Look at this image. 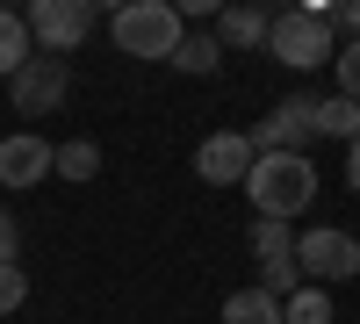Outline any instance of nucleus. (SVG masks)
<instances>
[{"label": "nucleus", "instance_id": "1", "mask_svg": "<svg viewBox=\"0 0 360 324\" xmlns=\"http://www.w3.org/2000/svg\"><path fill=\"white\" fill-rule=\"evenodd\" d=\"M245 202H252V216H274V223L303 216L310 202H317V166H310V152H259L252 173H245Z\"/></svg>", "mask_w": 360, "mask_h": 324}, {"label": "nucleus", "instance_id": "2", "mask_svg": "<svg viewBox=\"0 0 360 324\" xmlns=\"http://www.w3.org/2000/svg\"><path fill=\"white\" fill-rule=\"evenodd\" d=\"M108 37H115L123 58H144V65H159V58H166V65H173L188 22L173 15V0H130L123 15H108Z\"/></svg>", "mask_w": 360, "mask_h": 324}, {"label": "nucleus", "instance_id": "3", "mask_svg": "<svg viewBox=\"0 0 360 324\" xmlns=\"http://www.w3.org/2000/svg\"><path fill=\"white\" fill-rule=\"evenodd\" d=\"M266 51H274L288 72H317V65L339 58V29H332V15L288 8V15H274V29H266Z\"/></svg>", "mask_w": 360, "mask_h": 324}, {"label": "nucleus", "instance_id": "4", "mask_svg": "<svg viewBox=\"0 0 360 324\" xmlns=\"http://www.w3.org/2000/svg\"><path fill=\"white\" fill-rule=\"evenodd\" d=\"M22 22L37 37V51L65 58V51H79L94 37V0H22Z\"/></svg>", "mask_w": 360, "mask_h": 324}, {"label": "nucleus", "instance_id": "5", "mask_svg": "<svg viewBox=\"0 0 360 324\" xmlns=\"http://www.w3.org/2000/svg\"><path fill=\"white\" fill-rule=\"evenodd\" d=\"M65 94H72V72H65V58H51V51H37L8 79V101H15V115H29V123H37V115H58Z\"/></svg>", "mask_w": 360, "mask_h": 324}, {"label": "nucleus", "instance_id": "6", "mask_svg": "<svg viewBox=\"0 0 360 324\" xmlns=\"http://www.w3.org/2000/svg\"><path fill=\"white\" fill-rule=\"evenodd\" d=\"M295 267H303L317 288H332V281H353L360 274V238L353 231H332V223H317L295 238Z\"/></svg>", "mask_w": 360, "mask_h": 324}, {"label": "nucleus", "instance_id": "7", "mask_svg": "<svg viewBox=\"0 0 360 324\" xmlns=\"http://www.w3.org/2000/svg\"><path fill=\"white\" fill-rule=\"evenodd\" d=\"M252 259H259V288L266 296H295L303 288V267H295V231L274 223V216H252Z\"/></svg>", "mask_w": 360, "mask_h": 324}, {"label": "nucleus", "instance_id": "8", "mask_svg": "<svg viewBox=\"0 0 360 324\" xmlns=\"http://www.w3.org/2000/svg\"><path fill=\"white\" fill-rule=\"evenodd\" d=\"M310 137H317V94H303V86L252 123V144H259V152H310Z\"/></svg>", "mask_w": 360, "mask_h": 324}, {"label": "nucleus", "instance_id": "9", "mask_svg": "<svg viewBox=\"0 0 360 324\" xmlns=\"http://www.w3.org/2000/svg\"><path fill=\"white\" fill-rule=\"evenodd\" d=\"M252 159H259V144H252V130H209L202 144H195V173L209 188H245V173H252Z\"/></svg>", "mask_w": 360, "mask_h": 324}, {"label": "nucleus", "instance_id": "10", "mask_svg": "<svg viewBox=\"0 0 360 324\" xmlns=\"http://www.w3.org/2000/svg\"><path fill=\"white\" fill-rule=\"evenodd\" d=\"M51 166H58V144H51V137H37V130L0 137V188H8V195L51 181Z\"/></svg>", "mask_w": 360, "mask_h": 324}, {"label": "nucleus", "instance_id": "11", "mask_svg": "<svg viewBox=\"0 0 360 324\" xmlns=\"http://www.w3.org/2000/svg\"><path fill=\"white\" fill-rule=\"evenodd\" d=\"M266 29H274V15H266V8H252V0H231L209 37H217L224 51H266Z\"/></svg>", "mask_w": 360, "mask_h": 324}, {"label": "nucleus", "instance_id": "12", "mask_svg": "<svg viewBox=\"0 0 360 324\" xmlns=\"http://www.w3.org/2000/svg\"><path fill=\"white\" fill-rule=\"evenodd\" d=\"M29 58H37V37H29L22 8H0V79H15Z\"/></svg>", "mask_w": 360, "mask_h": 324}, {"label": "nucleus", "instance_id": "13", "mask_svg": "<svg viewBox=\"0 0 360 324\" xmlns=\"http://www.w3.org/2000/svg\"><path fill=\"white\" fill-rule=\"evenodd\" d=\"M224 324H281V296H266V288H231L224 296Z\"/></svg>", "mask_w": 360, "mask_h": 324}, {"label": "nucleus", "instance_id": "14", "mask_svg": "<svg viewBox=\"0 0 360 324\" xmlns=\"http://www.w3.org/2000/svg\"><path fill=\"white\" fill-rule=\"evenodd\" d=\"M224 65V44L209 37V29H188V37H180V51H173V72H195V79H209Z\"/></svg>", "mask_w": 360, "mask_h": 324}, {"label": "nucleus", "instance_id": "15", "mask_svg": "<svg viewBox=\"0 0 360 324\" xmlns=\"http://www.w3.org/2000/svg\"><path fill=\"white\" fill-rule=\"evenodd\" d=\"M317 137L353 144V137H360V101H346V94H317Z\"/></svg>", "mask_w": 360, "mask_h": 324}, {"label": "nucleus", "instance_id": "16", "mask_svg": "<svg viewBox=\"0 0 360 324\" xmlns=\"http://www.w3.org/2000/svg\"><path fill=\"white\" fill-rule=\"evenodd\" d=\"M281 324H332V296L317 281H303L295 296H281Z\"/></svg>", "mask_w": 360, "mask_h": 324}, {"label": "nucleus", "instance_id": "17", "mask_svg": "<svg viewBox=\"0 0 360 324\" xmlns=\"http://www.w3.org/2000/svg\"><path fill=\"white\" fill-rule=\"evenodd\" d=\"M58 181H94V173H101V144L94 137H72V144H58Z\"/></svg>", "mask_w": 360, "mask_h": 324}, {"label": "nucleus", "instance_id": "18", "mask_svg": "<svg viewBox=\"0 0 360 324\" xmlns=\"http://www.w3.org/2000/svg\"><path fill=\"white\" fill-rule=\"evenodd\" d=\"M332 72H339V94H346V101H360V37H346V44H339Z\"/></svg>", "mask_w": 360, "mask_h": 324}, {"label": "nucleus", "instance_id": "19", "mask_svg": "<svg viewBox=\"0 0 360 324\" xmlns=\"http://www.w3.org/2000/svg\"><path fill=\"white\" fill-rule=\"evenodd\" d=\"M29 303V274H22V259H8V267H0V317H15Z\"/></svg>", "mask_w": 360, "mask_h": 324}, {"label": "nucleus", "instance_id": "20", "mask_svg": "<svg viewBox=\"0 0 360 324\" xmlns=\"http://www.w3.org/2000/svg\"><path fill=\"white\" fill-rule=\"evenodd\" d=\"M224 8H231V0H173V15H180V22H217Z\"/></svg>", "mask_w": 360, "mask_h": 324}, {"label": "nucleus", "instance_id": "21", "mask_svg": "<svg viewBox=\"0 0 360 324\" xmlns=\"http://www.w3.org/2000/svg\"><path fill=\"white\" fill-rule=\"evenodd\" d=\"M332 29H346V37H360V0H339V8H332Z\"/></svg>", "mask_w": 360, "mask_h": 324}, {"label": "nucleus", "instance_id": "22", "mask_svg": "<svg viewBox=\"0 0 360 324\" xmlns=\"http://www.w3.org/2000/svg\"><path fill=\"white\" fill-rule=\"evenodd\" d=\"M15 245H22V231H15V216H8V209H0V267L15 259Z\"/></svg>", "mask_w": 360, "mask_h": 324}, {"label": "nucleus", "instance_id": "23", "mask_svg": "<svg viewBox=\"0 0 360 324\" xmlns=\"http://www.w3.org/2000/svg\"><path fill=\"white\" fill-rule=\"evenodd\" d=\"M346 188H353V195H360V137H353V144H346Z\"/></svg>", "mask_w": 360, "mask_h": 324}, {"label": "nucleus", "instance_id": "24", "mask_svg": "<svg viewBox=\"0 0 360 324\" xmlns=\"http://www.w3.org/2000/svg\"><path fill=\"white\" fill-rule=\"evenodd\" d=\"M295 8H303V15H332L339 0H295Z\"/></svg>", "mask_w": 360, "mask_h": 324}, {"label": "nucleus", "instance_id": "25", "mask_svg": "<svg viewBox=\"0 0 360 324\" xmlns=\"http://www.w3.org/2000/svg\"><path fill=\"white\" fill-rule=\"evenodd\" d=\"M252 8H266V15H288V8H295V0H252Z\"/></svg>", "mask_w": 360, "mask_h": 324}, {"label": "nucleus", "instance_id": "26", "mask_svg": "<svg viewBox=\"0 0 360 324\" xmlns=\"http://www.w3.org/2000/svg\"><path fill=\"white\" fill-rule=\"evenodd\" d=\"M130 8V0H94V15H123Z\"/></svg>", "mask_w": 360, "mask_h": 324}]
</instances>
